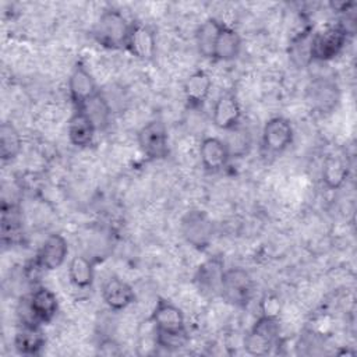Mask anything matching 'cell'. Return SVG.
I'll return each mask as SVG.
<instances>
[{"label":"cell","instance_id":"5b68a950","mask_svg":"<svg viewBox=\"0 0 357 357\" xmlns=\"http://www.w3.org/2000/svg\"><path fill=\"white\" fill-rule=\"evenodd\" d=\"M278 336V317L261 315L244 339V350L251 356H266L275 346Z\"/></svg>","mask_w":357,"mask_h":357},{"label":"cell","instance_id":"30bf717a","mask_svg":"<svg viewBox=\"0 0 357 357\" xmlns=\"http://www.w3.org/2000/svg\"><path fill=\"white\" fill-rule=\"evenodd\" d=\"M68 92L75 109H81L99 92L95 78L81 60L74 64L68 77Z\"/></svg>","mask_w":357,"mask_h":357},{"label":"cell","instance_id":"9c48e42d","mask_svg":"<svg viewBox=\"0 0 357 357\" xmlns=\"http://www.w3.org/2000/svg\"><path fill=\"white\" fill-rule=\"evenodd\" d=\"M293 137L294 131L287 119L272 117L262 128V146L268 153L278 155L290 146Z\"/></svg>","mask_w":357,"mask_h":357},{"label":"cell","instance_id":"ba28073f","mask_svg":"<svg viewBox=\"0 0 357 357\" xmlns=\"http://www.w3.org/2000/svg\"><path fill=\"white\" fill-rule=\"evenodd\" d=\"M225 271V261L220 255H213L204 261L197 268L194 275V283L198 291L205 297L220 296V286Z\"/></svg>","mask_w":357,"mask_h":357},{"label":"cell","instance_id":"7a4b0ae2","mask_svg":"<svg viewBox=\"0 0 357 357\" xmlns=\"http://www.w3.org/2000/svg\"><path fill=\"white\" fill-rule=\"evenodd\" d=\"M349 31L343 22L328 25L312 35L311 57L314 61H329L335 59L346 46Z\"/></svg>","mask_w":357,"mask_h":357},{"label":"cell","instance_id":"44dd1931","mask_svg":"<svg viewBox=\"0 0 357 357\" xmlns=\"http://www.w3.org/2000/svg\"><path fill=\"white\" fill-rule=\"evenodd\" d=\"M223 28H225V24L212 17L206 18L198 26L195 33V40H197V47L201 56L206 59H213L216 42Z\"/></svg>","mask_w":357,"mask_h":357},{"label":"cell","instance_id":"277c9868","mask_svg":"<svg viewBox=\"0 0 357 357\" xmlns=\"http://www.w3.org/2000/svg\"><path fill=\"white\" fill-rule=\"evenodd\" d=\"M184 240L195 250L204 251L209 247L213 237V222L205 211H188L180 222Z\"/></svg>","mask_w":357,"mask_h":357},{"label":"cell","instance_id":"2e32d148","mask_svg":"<svg viewBox=\"0 0 357 357\" xmlns=\"http://www.w3.org/2000/svg\"><path fill=\"white\" fill-rule=\"evenodd\" d=\"M102 297L109 308L120 311L134 303L135 293L127 282L113 276L105 282L102 287Z\"/></svg>","mask_w":357,"mask_h":357},{"label":"cell","instance_id":"d6986e66","mask_svg":"<svg viewBox=\"0 0 357 357\" xmlns=\"http://www.w3.org/2000/svg\"><path fill=\"white\" fill-rule=\"evenodd\" d=\"M212 79L204 70H197L184 82V96L191 109H198L208 99Z\"/></svg>","mask_w":357,"mask_h":357},{"label":"cell","instance_id":"7402d4cb","mask_svg":"<svg viewBox=\"0 0 357 357\" xmlns=\"http://www.w3.org/2000/svg\"><path fill=\"white\" fill-rule=\"evenodd\" d=\"M312 35H314L312 29L307 28L291 38L287 47V54L294 67L305 68L312 63V57H311Z\"/></svg>","mask_w":357,"mask_h":357},{"label":"cell","instance_id":"e0dca14e","mask_svg":"<svg viewBox=\"0 0 357 357\" xmlns=\"http://www.w3.org/2000/svg\"><path fill=\"white\" fill-rule=\"evenodd\" d=\"M46 336L40 324H21L14 336V347L20 354L36 356L45 347Z\"/></svg>","mask_w":357,"mask_h":357},{"label":"cell","instance_id":"ac0fdd59","mask_svg":"<svg viewBox=\"0 0 357 357\" xmlns=\"http://www.w3.org/2000/svg\"><path fill=\"white\" fill-rule=\"evenodd\" d=\"M96 131L98 130L89 116L82 109H75L67 127L70 142L78 148H85L92 144Z\"/></svg>","mask_w":357,"mask_h":357},{"label":"cell","instance_id":"4dcf8cb0","mask_svg":"<svg viewBox=\"0 0 357 357\" xmlns=\"http://www.w3.org/2000/svg\"><path fill=\"white\" fill-rule=\"evenodd\" d=\"M262 315H268V317H278V312L280 310V304L278 301V298L268 296L262 300Z\"/></svg>","mask_w":357,"mask_h":357},{"label":"cell","instance_id":"5bb4252c","mask_svg":"<svg viewBox=\"0 0 357 357\" xmlns=\"http://www.w3.org/2000/svg\"><path fill=\"white\" fill-rule=\"evenodd\" d=\"M151 322L153 324L155 331L178 332L185 329L183 311L174 303L163 297L158 298L151 314Z\"/></svg>","mask_w":357,"mask_h":357},{"label":"cell","instance_id":"4316f807","mask_svg":"<svg viewBox=\"0 0 357 357\" xmlns=\"http://www.w3.org/2000/svg\"><path fill=\"white\" fill-rule=\"evenodd\" d=\"M22 141L18 130L11 121H3L0 126V156L3 162L13 160L21 152Z\"/></svg>","mask_w":357,"mask_h":357},{"label":"cell","instance_id":"cb8c5ba5","mask_svg":"<svg viewBox=\"0 0 357 357\" xmlns=\"http://www.w3.org/2000/svg\"><path fill=\"white\" fill-rule=\"evenodd\" d=\"M241 45H243V40L240 33L236 29L225 25V28L222 29L218 38L213 59L220 61H231L238 57L241 52Z\"/></svg>","mask_w":357,"mask_h":357},{"label":"cell","instance_id":"7c38bea8","mask_svg":"<svg viewBox=\"0 0 357 357\" xmlns=\"http://www.w3.org/2000/svg\"><path fill=\"white\" fill-rule=\"evenodd\" d=\"M241 106L237 96L233 92L220 93L212 109L213 124L225 131H230L240 124Z\"/></svg>","mask_w":357,"mask_h":357},{"label":"cell","instance_id":"6da1fadb","mask_svg":"<svg viewBox=\"0 0 357 357\" xmlns=\"http://www.w3.org/2000/svg\"><path fill=\"white\" fill-rule=\"evenodd\" d=\"M131 24L126 20L123 13L116 8L105 10L93 26V39L106 49L126 47Z\"/></svg>","mask_w":357,"mask_h":357},{"label":"cell","instance_id":"83f0119b","mask_svg":"<svg viewBox=\"0 0 357 357\" xmlns=\"http://www.w3.org/2000/svg\"><path fill=\"white\" fill-rule=\"evenodd\" d=\"M68 278L75 287L86 289L92 284L95 271L92 262L82 255H75L68 264Z\"/></svg>","mask_w":357,"mask_h":357},{"label":"cell","instance_id":"d4e9b609","mask_svg":"<svg viewBox=\"0 0 357 357\" xmlns=\"http://www.w3.org/2000/svg\"><path fill=\"white\" fill-rule=\"evenodd\" d=\"M81 109L89 116L98 131H102L109 126L112 119V105L100 91Z\"/></svg>","mask_w":357,"mask_h":357},{"label":"cell","instance_id":"52a82bcc","mask_svg":"<svg viewBox=\"0 0 357 357\" xmlns=\"http://www.w3.org/2000/svg\"><path fill=\"white\" fill-rule=\"evenodd\" d=\"M137 139L141 151L152 160L165 159L169 155V135L162 120H152L142 126Z\"/></svg>","mask_w":357,"mask_h":357},{"label":"cell","instance_id":"4fadbf2b","mask_svg":"<svg viewBox=\"0 0 357 357\" xmlns=\"http://www.w3.org/2000/svg\"><path fill=\"white\" fill-rule=\"evenodd\" d=\"M126 49L139 60H152L156 53V36L155 32L141 22H132Z\"/></svg>","mask_w":357,"mask_h":357},{"label":"cell","instance_id":"603a6c76","mask_svg":"<svg viewBox=\"0 0 357 357\" xmlns=\"http://www.w3.org/2000/svg\"><path fill=\"white\" fill-rule=\"evenodd\" d=\"M349 177V163L342 155L326 156L322 167V181L326 188L337 190Z\"/></svg>","mask_w":357,"mask_h":357},{"label":"cell","instance_id":"f546056e","mask_svg":"<svg viewBox=\"0 0 357 357\" xmlns=\"http://www.w3.org/2000/svg\"><path fill=\"white\" fill-rule=\"evenodd\" d=\"M188 342L187 331H178V332H162L155 331V343L159 347L167 349V350H176L183 346H185Z\"/></svg>","mask_w":357,"mask_h":357},{"label":"cell","instance_id":"484cf974","mask_svg":"<svg viewBox=\"0 0 357 357\" xmlns=\"http://www.w3.org/2000/svg\"><path fill=\"white\" fill-rule=\"evenodd\" d=\"M22 233V216L15 205L3 204L1 208V240L3 243H15Z\"/></svg>","mask_w":357,"mask_h":357},{"label":"cell","instance_id":"9a60e30c","mask_svg":"<svg viewBox=\"0 0 357 357\" xmlns=\"http://www.w3.org/2000/svg\"><path fill=\"white\" fill-rule=\"evenodd\" d=\"M199 158L205 170L215 173L222 170L227 165L230 159V152L226 142L220 138L206 137L201 141Z\"/></svg>","mask_w":357,"mask_h":357},{"label":"cell","instance_id":"ffe728a7","mask_svg":"<svg viewBox=\"0 0 357 357\" xmlns=\"http://www.w3.org/2000/svg\"><path fill=\"white\" fill-rule=\"evenodd\" d=\"M29 303L35 317L40 324L50 322L56 317L59 310V301L56 294L45 286H39L32 291V294L29 296Z\"/></svg>","mask_w":357,"mask_h":357},{"label":"cell","instance_id":"8fae6325","mask_svg":"<svg viewBox=\"0 0 357 357\" xmlns=\"http://www.w3.org/2000/svg\"><path fill=\"white\" fill-rule=\"evenodd\" d=\"M68 255L67 240L59 234L53 233L45 238L38 250L35 264L40 271H54L60 268Z\"/></svg>","mask_w":357,"mask_h":357},{"label":"cell","instance_id":"3957f363","mask_svg":"<svg viewBox=\"0 0 357 357\" xmlns=\"http://www.w3.org/2000/svg\"><path fill=\"white\" fill-rule=\"evenodd\" d=\"M254 282L250 273L243 268H230L225 271L220 297L234 307L244 308L252 298Z\"/></svg>","mask_w":357,"mask_h":357},{"label":"cell","instance_id":"f1b7e54d","mask_svg":"<svg viewBox=\"0 0 357 357\" xmlns=\"http://www.w3.org/2000/svg\"><path fill=\"white\" fill-rule=\"evenodd\" d=\"M230 135L227 138L226 145H227V149L230 152V158L231 156H243L248 152V148H250V135L245 130H243L240 127V124L230 130L229 131Z\"/></svg>","mask_w":357,"mask_h":357},{"label":"cell","instance_id":"8992f818","mask_svg":"<svg viewBox=\"0 0 357 357\" xmlns=\"http://www.w3.org/2000/svg\"><path fill=\"white\" fill-rule=\"evenodd\" d=\"M305 98L314 110L321 114H328L339 105L340 89L335 79L317 77L307 85Z\"/></svg>","mask_w":357,"mask_h":357}]
</instances>
